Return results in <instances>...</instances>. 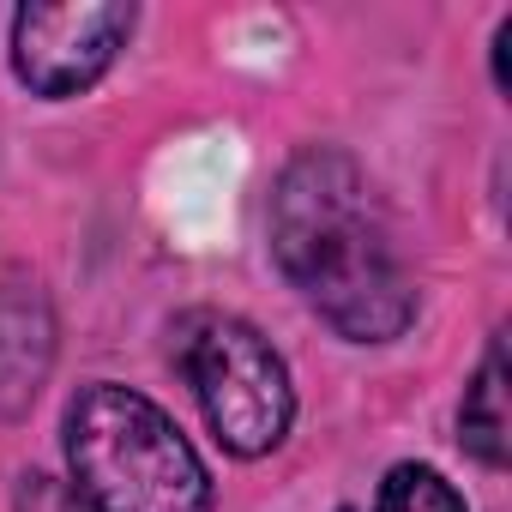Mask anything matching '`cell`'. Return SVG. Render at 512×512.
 Returning a JSON list of instances; mask_svg holds the SVG:
<instances>
[{
    "label": "cell",
    "instance_id": "cell-1",
    "mask_svg": "<svg viewBox=\"0 0 512 512\" xmlns=\"http://www.w3.org/2000/svg\"><path fill=\"white\" fill-rule=\"evenodd\" d=\"M272 247L284 278L356 344L410 326L416 290L368 175L344 151H302L272 193Z\"/></svg>",
    "mask_w": 512,
    "mask_h": 512
},
{
    "label": "cell",
    "instance_id": "cell-2",
    "mask_svg": "<svg viewBox=\"0 0 512 512\" xmlns=\"http://www.w3.org/2000/svg\"><path fill=\"white\" fill-rule=\"evenodd\" d=\"M67 458L97 512H211V476L187 434L127 386H85L67 410Z\"/></svg>",
    "mask_w": 512,
    "mask_h": 512
},
{
    "label": "cell",
    "instance_id": "cell-3",
    "mask_svg": "<svg viewBox=\"0 0 512 512\" xmlns=\"http://www.w3.org/2000/svg\"><path fill=\"white\" fill-rule=\"evenodd\" d=\"M181 368L199 392V410H205L211 434L235 458H260L290 434V416H296L290 368L247 320H229V314L187 320Z\"/></svg>",
    "mask_w": 512,
    "mask_h": 512
},
{
    "label": "cell",
    "instance_id": "cell-4",
    "mask_svg": "<svg viewBox=\"0 0 512 512\" xmlns=\"http://www.w3.org/2000/svg\"><path fill=\"white\" fill-rule=\"evenodd\" d=\"M133 31V7H19L13 19V67L37 97H73L109 73Z\"/></svg>",
    "mask_w": 512,
    "mask_h": 512
},
{
    "label": "cell",
    "instance_id": "cell-5",
    "mask_svg": "<svg viewBox=\"0 0 512 512\" xmlns=\"http://www.w3.org/2000/svg\"><path fill=\"white\" fill-rule=\"evenodd\" d=\"M55 362V320L37 284L0 290V416H19Z\"/></svg>",
    "mask_w": 512,
    "mask_h": 512
},
{
    "label": "cell",
    "instance_id": "cell-6",
    "mask_svg": "<svg viewBox=\"0 0 512 512\" xmlns=\"http://www.w3.org/2000/svg\"><path fill=\"white\" fill-rule=\"evenodd\" d=\"M458 428H464V446H470L482 464H494V470L506 464V434H512V422H506V344H500V338L488 344L482 374H476L470 392H464Z\"/></svg>",
    "mask_w": 512,
    "mask_h": 512
},
{
    "label": "cell",
    "instance_id": "cell-7",
    "mask_svg": "<svg viewBox=\"0 0 512 512\" xmlns=\"http://www.w3.org/2000/svg\"><path fill=\"white\" fill-rule=\"evenodd\" d=\"M380 512H464V494L428 464H398L380 482Z\"/></svg>",
    "mask_w": 512,
    "mask_h": 512
},
{
    "label": "cell",
    "instance_id": "cell-8",
    "mask_svg": "<svg viewBox=\"0 0 512 512\" xmlns=\"http://www.w3.org/2000/svg\"><path fill=\"white\" fill-rule=\"evenodd\" d=\"M25 494H31L37 506H49V512H85V506H79V494H67V488H55L49 476H31V488H25Z\"/></svg>",
    "mask_w": 512,
    "mask_h": 512
}]
</instances>
